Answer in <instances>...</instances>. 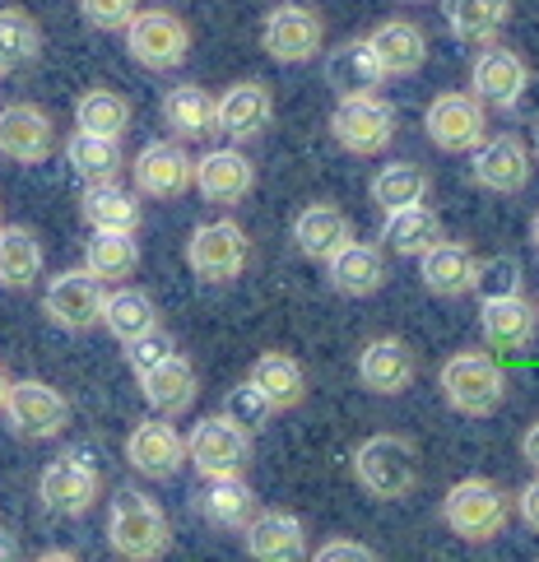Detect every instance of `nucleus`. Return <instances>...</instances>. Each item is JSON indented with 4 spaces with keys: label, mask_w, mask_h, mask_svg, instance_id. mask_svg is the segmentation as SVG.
<instances>
[{
    "label": "nucleus",
    "mask_w": 539,
    "mask_h": 562,
    "mask_svg": "<svg viewBox=\"0 0 539 562\" xmlns=\"http://www.w3.org/2000/svg\"><path fill=\"white\" fill-rule=\"evenodd\" d=\"M164 126L177 139H205L218 131L214 116V93L205 85H177L164 93Z\"/></svg>",
    "instance_id": "obj_34"
},
{
    "label": "nucleus",
    "mask_w": 539,
    "mask_h": 562,
    "mask_svg": "<svg viewBox=\"0 0 539 562\" xmlns=\"http://www.w3.org/2000/svg\"><path fill=\"white\" fill-rule=\"evenodd\" d=\"M339 558L372 562V558H377V549H372V544H358V539H326V544L316 549V562H339Z\"/></svg>",
    "instance_id": "obj_47"
},
{
    "label": "nucleus",
    "mask_w": 539,
    "mask_h": 562,
    "mask_svg": "<svg viewBox=\"0 0 539 562\" xmlns=\"http://www.w3.org/2000/svg\"><path fill=\"white\" fill-rule=\"evenodd\" d=\"M261 47L279 66H307L326 47V19L312 5H279L261 24Z\"/></svg>",
    "instance_id": "obj_13"
},
{
    "label": "nucleus",
    "mask_w": 539,
    "mask_h": 562,
    "mask_svg": "<svg viewBox=\"0 0 539 562\" xmlns=\"http://www.w3.org/2000/svg\"><path fill=\"white\" fill-rule=\"evenodd\" d=\"M191 187L201 191L210 205H243V200L256 191V164L251 158L228 145V149H210L195 158V172H191Z\"/></svg>",
    "instance_id": "obj_20"
},
{
    "label": "nucleus",
    "mask_w": 539,
    "mask_h": 562,
    "mask_svg": "<svg viewBox=\"0 0 539 562\" xmlns=\"http://www.w3.org/2000/svg\"><path fill=\"white\" fill-rule=\"evenodd\" d=\"M414 372H418V358L401 335H377L363 345V353H358V381H363V391H372V395H386V400L405 395L414 386Z\"/></svg>",
    "instance_id": "obj_21"
},
{
    "label": "nucleus",
    "mask_w": 539,
    "mask_h": 562,
    "mask_svg": "<svg viewBox=\"0 0 539 562\" xmlns=\"http://www.w3.org/2000/svg\"><path fill=\"white\" fill-rule=\"evenodd\" d=\"M135 10H139V0H79L85 24L98 29V33H122Z\"/></svg>",
    "instance_id": "obj_46"
},
{
    "label": "nucleus",
    "mask_w": 539,
    "mask_h": 562,
    "mask_svg": "<svg viewBox=\"0 0 539 562\" xmlns=\"http://www.w3.org/2000/svg\"><path fill=\"white\" fill-rule=\"evenodd\" d=\"M474 154V182L484 191H497V195H516L530 187V145L521 135H484L479 145L470 149Z\"/></svg>",
    "instance_id": "obj_17"
},
{
    "label": "nucleus",
    "mask_w": 539,
    "mask_h": 562,
    "mask_svg": "<svg viewBox=\"0 0 539 562\" xmlns=\"http://www.w3.org/2000/svg\"><path fill=\"white\" fill-rule=\"evenodd\" d=\"M539 312L526 293H507V297H484V312H479V330H484V345L497 353H516L535 339Z\"/></svg>",
    "instance_id": "obj_23"
},
{
    "label": "nucleus",
    "mask_w": 539,
    "mask_h": 562,
    "mask_svg": "<svg viewBox=\"0 0 539 562\" xmlns=\"http://www.w3.org/2000/svg\"><path fill=\"white\" fill-rule=\"evenodd\" d=\"M139 395H145V405L164 418H177L195 405V395H201V376H195L191 358L182 353H168L164 363H154L149 372H139Z\"/></svg>",
    "instance_id": "obj_22"
},
{
    "label": "nucleus",
    "mask_w": 539,
    "mask_h": 562,
    "mask_svg": "<svg viewBox=\"0 0 539 562\" xmlns=\"http://www.w3.org/2000/svg\"><path fill=\"white\" fill-rule=\"evenodd\" d=\"M126 465L135 474L168 484V479H177L187 465V437L177 432L164 414L139 418V424L131 428V437H126Z\"/></svg>",
    "instance_id": "obj_15"
},
{
    "label": "nucleus",
    "mask_w": 539,
    "mask_h": 562,
    "mask_svg": "<svg viewBox=\"0 0 539 562\" xmlns=\"http://www.w3.org/2000/svg\"><path fill=\"white\" fill-rule=\"evenodd\" d=\"M103 297H108V284L79 266V270L52 274V284L43 289V312L52 326L85 335L93 326H103Z\"/></svg>",
    "instance_id": "obj_11"
},
{
    "label": "nucleus",
    "mask_w": 539,
    "mask_h": 562,
    "mask_svg": "<svg viewBox=\"0 0 539 562\" xmlns=\"http://www.w3.org/2000/svg\"><path fill=\"white\" fill-rule=\"evenodd\" d=\"M368 191L377 200V210L391 214V210H405V205H424L428 191H433V177L418 164H382L372 172Z\"/></svg>",
    "instance_id": "obj_40"
},
{
    "label": "nucleus",
    "mask_w": 539,
    "mask_h": 562,
    "mask_svg": "<svg viewBox=\"0 0 539 562\" xmlns=\"http://www.w3.org/2000/svg\"><path fill=\"white\" fill-rule=\"evenodd\" d=\"M521 456H526V465L539 474V424H530V428L521 432Z\"/></svg>",
    "instance_id": "obj_49"
},
{
    "label": "nucleus",
    "mask_w": 539,
    "mask_h": 562,
    "mask_svg": "<svg viewBox=\"0 0 539 562\" xmlns=\"http://www.w3.org/2000/svg\"><path fill=\"white\" fill-rule=\"evenodd\" d=\"M353 479L358 488L382 497V502H401L418 488V447L401 432H372L368 441H358L353 451Z\"/></svg>",
    "instance_id": "obj_2"
},
{
    "label": "nucleus",
    "mask_w": 539,
    "mask_h": 562,
    "mask_svg": "<svg viewBox=\"0 0 539 562\" xmlns=\"http://www.w3.org/2000/svg\"><path fill=\"white\" fill-rule=\"evenodd\" d=\"M247 381L270 400V409H274V414L297 409V405L307 400V372H303V363H297L293 353H279V349L261 353V358L251 363Z\"/></svg>",
    "instance_id": "obj_32"
},
{
    "label": "nucleus",
    "mask_w": 539,
    "mask_h": 562,
    "mask_svg": "<svg viewBox=\"0 0 539 562\" xmlns=\"http://www.w3.org/2000/svg\"><path fill=\"white\" fill-rule=\"evenodd\" d=\"M251 260V237L233 218H214L187 237V266L201 284H233Z\"/></svg>",
    "instance_id": "obj_9"
},
{
    "label": "nucleus",
    "mask_w": 539,
    "mask_h": 562,
    "mask_svg": "<svg viewBox=\"0 0 539 562\" xmlns=\"http://www.w3.org/2000/svg\"><path fill=\"white\" fill-rule=\"evenodd\" d=\"M98 493H103V474H98L93 456L89 451H61L56 460H47L43 474H37V502L52 512V516H85Z\"/></svg>",
    "instance_id": "obj_6"
},
{
    "label": "nucleus",
    "mask_w": 539,
    "mask_h": 562,
    "mask_svg": "<svg viewBox=\"0 0 539 562\" xmlns=\"http://www.w3.org/2000/svg\"><path fill=\"white\" fill-rule=\"evenodd\" d=\"M442 233V218H437V210L428 205H405V210H391L386 224H382V243L395 251V256H424Z\"/></svg>",
    "instance_id": "obj_37"
},
{
    "label": "nucleus",
    "mask_w": 539,
    "mask_h": 562,
    "mask_svg": "<svg viewBox=\"0 0 539 562\" xmlns=\"http://www.w3.org/2000/svg\"><path fill=\"white\" fill-rule=\"evenodd\" d=\"M526 89H530V66L521 61V52L489 43L484 52L474 56V66H470V93L484 98L489 108L516 112V108H521V98H526Z\"/></svg>",
    "instance_id": "obj_16"
},
{
    "label": "nucleus",
    "mask_w": 539,
    "mask_h": 562,
    "mask_svg": "<svg viewBox=\"0 0 539 562\" xmlns=\"http://www.w3.org/2000/svg\"><path fill=\"white\" fill-rule=\"evenodd\" d=\"M103 326L122 339H135V335H145L149 326H158V307H154V297L145 289H135V284H116L108 297H103Z\"/></svg>",
    "instance_id": "obj_42"
},
{
    "label": "nucleus",
    "mask_w": 539,
    "mask_h": 562,
    "mask_svg": "<svg viewBox=\"0 0 539 562\" xmlns=\"http://www.w3.org/2000/svg\"><path fill=\"white\" fill-rule=\"evenodd\" d=\"M243 539H247V553L256 562H293V558H307V526L293 512H279V507L256 512L247 520Z\"/></svg>",
    "instance_id": "obj_24"
},
{
    "label": "nucleus",
    "mask_w": 539,
    "mask_h": 562,
    "mask_svg": "<svg viewBox=\"0 0 539 562\" xmlns=\"http://www.w3.org/2000/svg\"><path fill=\"white\" fill-rule=\"evenodd\" d=\"M535 154H539V122H535Z\"/></svg>",
    "instance_id": "obj_52"
},
{
    "label": "nucleus",
    "mask_w": 539,
    "mask_h": 562,
    "mask_svg": "<svg viewBox=\"0 0 539 562\" xmlns=\"http://www.w3.org/2000/svg\"><path fill=\"white\" fill-rule=\"evenodd\" d=\"M191 172L195 158L182 149V139H149L131 158V182L149 200H182L191 191Z\"/></svg>",
    "instance_id": "obj_14"
},
{
    "label": "nucleus",
    "mask_w": 539,
    "mask_h": 562,
    "mask_svg": "<svg viewBox=\"0 0 539 562\" xmlns=\"http://www.w3.org/2000/svg\"><path fill=\"white\" fill-rule=\"evenodd\" d=\"M195 512H201L214 530L243 535L247 520L261 512V502H256V488L243 474H224V479H205V493L195 497Z\"/></svg>",
    "instance_id": "obj_28"
},
{
    "label": "nucleus",
    "mask_w": 539,
    "mask_h": 562,
    "mask_svg": "<svg viewBox=\"0 0 539 562\" xmlns=\"http://www.w3.org/2000/svg\"><path fill=\"white\" fill-rule=\"evenodd\" d=\"M214 116L218 131H224L233 145H247V139H261L274 122V93L261 79H237L224 89V98H214Z\"/></svg>",
    "instance_id": "obj_19"
},
{
    "label": "nucleus",
    "mask_w": 539,
    "mask_h": 562,
    "mask_svg": "<svg viewBox=\"0 0 539 562\" xmlns=\"http://www.w3.org/2000/svg\"><path fill=\"white\" fill-rule=\"evenodd\" d=\"M405 5H418V0H405Z\"/></svg>",
    "instance_id": "obj_53"
},
{
    "label": "nucleus",
    "mask_w": 539,
    "mask_h": 562,
    "mask_svg": "<svg viewBox=\"0 0 539 562\" xmlns=\"http://www.w3.org/2000/svg\"><path fill=\"white\" fill-rule=\"evenodd\" d=\"M516 516L526 520V530H535L539 535V474L530 479V484L516 493Z\"/></svg>",
    "instance_id": "obj_48"
},
{
    "label": "nucleus",
    "mask_w": 539,
    "mask_h": 562,
    "mask_svg": "<svg viewBox=\"0 0 539 562\" xmlns=\"http://www.w3.org/2000/svg\"><path fill=\"white\" fill-rule=\"evenodd\" d=\"M530 237H535V247H539V210H535V224H530Z\"/></svg>",
    "instance_id": "obj_51"
},
{
    "label": "nucleus",
    "mask_w": 539,
    "mask_h": 562,
    "mask_svg": "<svg viewBox=\"0 0 539 562\" xmlns=\"http://www.w3.org/2000/svg\"><path fill=\"white\" fill-rule=\"evenodd\" d=\"M85 270L98 274L103 284H126V279L139 270V243H135V233L93 228L89 247H85Z\"/></svg>",
    "instance_id": "obj_38"
},
{
    "label": "nucleus",
    "mask_w": 539,
    "mask_h": 562,
    "mask_svg": "<svg viewBox=\"0 0 539 562\" xmlns=\"http://www.w3.org/2000/svg\"><path fill=\"white\" fill-rule=\"evenodd\" d=\"M224 414L233 418V424H243L251 437L256 432H261L266 424H270V418H274V409H270V400L261 395V391H256L251 386V381H243V386H233L228 395H224Z\"/></svg>",
    "instance_id": "obj_44"
},
{
    "label": "nucleus",
    "mask_w": 539,
    "mask_h": 562,
    "mask_svg": "<svg viewBox=\"0 0 539 562\" xmlns=\"http://www.w3.org/2000/svg\"><path fill=\"white\" fill-rule=\"evenodd\" d=\"M442 520L465 544H489V539L507 530L512 497L497 488L493 479H461V484H451L442 497Z\"/></svg>",
    "instance_id": "obj_4"
},
{
    "label": "nucleus",
    "mask_w": 539,
    "mask_h": 562,
    "mask_svg": "<svg viewBox=\"0 0 539 562\" xmlns=\"http://www.w3.org/2000/svg\"><path fill=\"white\" fill-rule=\"evenodd\" d=\"M43 56V24L24 5H0V75H19Z\"/></svg>",
    "instance_id": "obj_36"
},
{
    "label": "nucleus",
    "mask_w": 539,
    "mask_h": 562,
    "mask_svg": "<svg viewBox=\"0 0 539 562\" xmlns=\"http://www.w3.org/2000/svg\"><path fill=\"white\" fill-rule=\"evenodd\" d=\"M368 47L377 52V66L386 70V79H405L428 61V33L409 24V19H386L368 33Z\"/></svg>",
    "instance_id": "obj_29"
},
{
    "label": "nucleus",
    "mask_w": 539,
    "mask_h": 562,
    "mask_svg": "<svg viewBox=\"0 0 539 562\" xmlns=\"http://www.w3.org/2000/svg\"><path fill=\"white\" fill-rule=\"evenodd\" d=\"M43 260L47 251L29 224H0V289L10 293L33 289L37 274H43Z\"/></svg>",
    "instance_id": "obj_33"
},
{
    "label": "nucleus",
    "mask_w": 539,
    "mask_h": 562,
    "mask_svg": "<svg viewBox=\"0 0 539 562\" xmlns=\"http://www.w3.org/2000/svg\"><path fill=\"white\" fill-rule=\"evenodd\" d=\"M5 391H10V376H5V368H0V405H5Z\"/></svg>",
    "instance_id": "obj_50"
},
{
    "label": "nucleus",
    "mask_w": 539,
    "mask_h": 562,
    "mask_svg": "<svg viewBox=\"0 0 539 562\" xmlns=\"http://www.w3.org/2000/svg\"><path fill=\"white\" fill-rule=\"evenodd\" d=\"M470 293H479V297H507V293H521V260H516V256L474 260V284H470Z\"/></svg>",
    "instance_id": "obj_43"
},
{
    "label": "nucleus",
    "mask_w": 539,
    "mask_h": 562,
    "mask_svg": "<svg viewBox=\"0 0 539 562\" xmlns=\"http://www.w3.org/2000/svg\"><path fill=\"white\" fill-rule=\"evenodd\" d=\"M79 218L89 228H112V233H139V191H126L112 182H85V195H79Z\"/></svg>",
    "instance_id": "obj_31"
},
{
    "label": "nucleus",
    "mask_w": 539,
    "mask_h": 562,
    "mask_svg": "<svg viewBox=\"0 0 539 562\" xmlns=\"http://www.w3.org/2000/svg\"><path fill=\"white\" fill-rule=\"evenodd\" d=\"M326 85L339 98H363L386 85V70L377 66V52L368 37H345L335 52H326Z\"/></svg>",
    "instance_id": "obj_26"
},
{
    "label": "nucleus",
    "mask_w": 539,
    "mask_h": 562,
    "mask_svg": "<svg viewBox=\"0 0 539 562\" xmlns=\"http://www.w3.org/2000/svg\"><path fill=\"white\" fill-rule=\"evenodd\" d=\"M131 98L116 93V89H85L75 103V126L89 131V135H112L122 139L131 131Z\"/></svg>",
    "instance_id": "obj_41"
},
{
    "label": "nucleus",
    "mask_w": 539,
    "mask_h": 562,
    "mask_svg": "<svg viewBox=\"0 0 539 562\" xmlns=\"http://www.w3.org/2000/svg\"><path fill=\"white\" fill-rule=\"evenodd\" d=\"M442 19L456 43H493L512 19V0H442Z\"/></svg>",
    "instance_id": "obj_35"
},
{
    "label": "nucleus",
    "mask_w": 539,
    "mask_h": 562,
    "mask_svg": "<svg viewBox=\"0 0 539 562\" xmlns=\"http://www.w3.org/2000/svg\"><path fill=\"white\" fill-rule=\"evenodd\" d=\"M474 251L465 243H451V237H437V243L418 256V279L424 289L437 297H461L474 284Z\"/></svg>",
    "instance_id": "obj_30"
},
{
    "label": "nucleus",
    "mask_w": 539,
    "mask_h": 562,
    "mask_svg": "<svg viewBox=\"0 0 539 562\" xmlns=\"http://www.w3.org/2000/svg\"><path fill=\"white\" fill-rule=\"evenodd\" d=\"M168 353H177V339H172L164 326H149L145 335L126 339V363H131L135 376H139V372H149L154 363H164Z\"/></svg>",
    "instance_id": "obj_45"
},
{
    "label": "nucleus",
    "mask_w": 539,
    "mask_h": 562,
    "mask_svg": "<svg viewBox=\"0 0 539 562\" xmlns=\"http://www.w3.org/2000/svg\"><path fill=\"white\" fill-rule=\"evenodd\" d=\"M251 432L233 424L228 414H205L201 424L187 432V460L201 479H224V474H247L251 465Z\"/></svg>",
    "instance_id": "obj_8"
},
{
    "label": "nucleus",
    "mask_w": 539,
    "mask_h": 562,
    "mask_svg": "<svg viewBox=\"0 0 539 562\" xmlns=\"http://www.w3.org/2000/svg\"><path fill=\"white\" fill-rule=\"evenodd\" d=\"M122 33H126L131 61L154 75L177 70L191 56V29H187V19L172 10H135Z\"/></svg>",
    "instance_id": "obj_7"
},
{
    "label": "nucleus",
    "mask_w": 539,
    "mask_h": 562,
    "mask_svg": "<svg viewBox=\"0 0 539 562\" xmlns=\"http://www.w3.org/2000/svg\"><path fill=\"white\" fill-rule=\"evenodd\" d=\"M424 131L442 154H470L489 135V103L474 93H437L424 112Z\"/></svg>",
    "instance_id": "obj_12"
},
{
    "label": "nucleus",
    "mask_w": 539,
    "mask_h": 562,
    "mask_svg": "<svg viewBox=\"0 0 539 562\" xmlns=\"http://www.w3.org/2000/svg\"><path fill=\"white\" fill-rule=\"evenodd\" d=\"M56 149V126L37 103H10L0 108V158H10L19 168L47 164Z\"/></svg>",
    "instance_id": "obj_18"
},
{
    "label": "nucleus",
    "mask_w": 539,
    "mask_h": 562,
    "mask_svg": "<svg viewBox=\"0 0 539 562\" xmlns=\"http://www.w3.org/2000/svg\"><path fill=\"white\" fill-rule=\"evenodd\" d=\"M437 386H442L447 405L456 414L489 418L507 400V372H503V363H497L489 349H461V353H451L442 363V372H437Z\"/></svg>",
    "instance_id": "obj_3"
},
{
    "label": "nucleus",
    "mask_w": 539,
    "mask_h": 562,
    "mask_svg": "<svg viewBox=\"0 0 539 562\" xmlns=\"http://www.w3.org/2000/svg\"><path fill=\"white\" fill-rule=\"evenodd\" d=\"M66 164L79 182H112V177L126 168V154H122V139L75 131L66 139Z\"/></svg>",
    "instance_id": "obj_39"
},
{
    "label": "nucleus",
    "mask_w": 539,
    "mask_h": 562,
    "mask_svg": "<svg viewBox=\"0 0 539 562\" xmlns=\"http://www.w3.org/2000/svg\"><path fill=\"white\" fill-rule=\"evenodd\" d=\"M0 414H5V428L14 437H24V441H52V437H61L70 428V400L56 386H47V381H37V376L10 381Z\"/></svg>",
    "instance_id": "obj_5"
},
{
    "label": "nucleus",
    "mask_w": 539,
    "mask_h": 562,
    "mask_svg": "<svg viewBox=\"0 0 539 562\" xmlns=\"http://www.w3.org/2000/svg\"><path fill=\"white\" fill-rule=\"evenodd\" d=\"M349 237H353V218L339 205H330V200H316V205L297 210V218H293V247L307 260H322V266Z\"/></svg>",
    "instance_id": "obj_25"
},
{
    "label": "nucleus",
    "mask_w": 539,
    "mask_h": 562,
    "mask_svg": "<svg viewBox=\"0 0 539 562\" xmlns=\"http://www.w3.org/2000/svg\"><path fill=\"white\" fill-rule=\"evenodd\" d=\"M330 135H335V145L345 149V154L372 158V154H382L391 139H395V112L377 93L339 98L335 112H330Z\"/></svg>",
    "instance_id": "obj_10"
},
{
    "label": "nucleus",
    "mask_w": 539,
    "mask_h": 562,
    "mask_svg": "<svg viewBox=\"0 0 539 562\" xmlns=\"http://www.w3.org/2000/svg\"><path fill=\"white\" fill-rule=\"evenodd\" d=\"M108 544L126 562H154L172 549L168 512L145 488H116L108 507Z\"/></svg>",
    "instance_id": "obj_1"
},
{
    "label": "nucleus",
    "mask_w": 539,
    "mask_h": 562,
    "mask_svg": "<svg viewBox=\"0 0 539 562\" xmlns=\"http://www.w3.org/2000/svg\"><path fill=\"white\" fill-rule=\"evenodd\" d=\"M326 279L339 297H372L386 284V256L372 243H353L349 237V243L326 260Z\"/></svg>",
    "instance_id": "obj_27"
}]
</instances>
